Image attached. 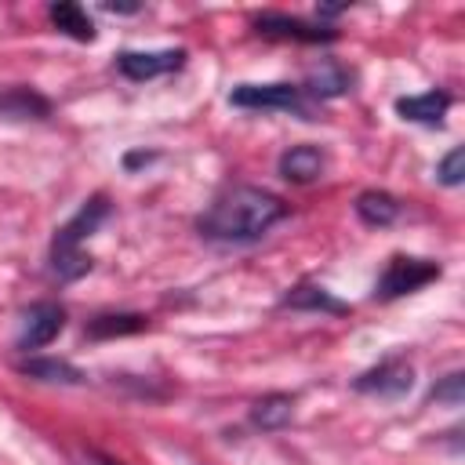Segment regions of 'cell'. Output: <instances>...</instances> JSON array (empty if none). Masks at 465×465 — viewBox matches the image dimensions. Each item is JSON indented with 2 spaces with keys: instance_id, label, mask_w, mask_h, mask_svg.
<instances>
[{
  "instance_id": "2e32d148",
  "label": "cell",
  "mask_w": 465,
  "mask_h": 465,
  "mask_svg": "<svg viewBox=\"0 0 465 465\" xmlns=\"http://www.w3.org/2000/svg\"><path fill=\"white\" fill-rule=\"evenodd\" d=\"M283 305L287 309H320V312H349L345 302H338L327 287L320 283H298L291 287V294H283Z\"/></svg>"
},
{
  "instance_id": "7c38bea8",
  "label": "cell",
  "mask_w": 465,
  "mask_h": 465,
  "mask_svg": "<svg viewBox=\"0 0 465 465\" xmlns=\"http://www.w3.org/2000/svg\"><path fill=\"white\" fill-rule=\"evenodd\" d=\"M291 418H294V396H287V392H269V396L254 400V407H251V421L262 432H276Z\"/></svg>"
},
{
  "instance_id": "603a6c76",
  "label": "cell",
  "mask_w": 465,
  "mask_h": 465,
  "mask_svg": "<svg viewBox=\"0 0 465 465\" xmlns=\"http://www.w3.org/2000/svg\"><path fill=\"white\" fill-rule=\"evenodd\" d=\"M153 160V153H131L127 160H124V167H134V163H149Z\"/></svg>"
},
{
  "instance_id": "8fae6325",
  "label": "cell",
  "mask_w": 465,
  "mask_h": 465,
  "mask_svg": "<svg viewBox=\"0 0 465 465\" xmlns=\"http://www.w3.org/2000/svg\"><path fill=\"white\" fill-rule=\"evenodd\" d=\"M280 174L287 182H298V185L316 182L323 174V153L316 145H294L280 156Z\"/></svg>"
},
{
  "instance_id": "ffe728a7",
  "label": "cell",
  "mask_w": 465,
  "mask_h": 465,
  "mask_svg": "<svg viewBox=\"0 0 465 465\" xmlns=\"http://www.w3.org/2000/svg\"><path fill=\"white\" fill-rule=\"evenodd\" d=\"M436 403H450V407H461V400H465V374L461 371H454V374H447L440 385H432V392H429Z\"/></svg>"
},
{
  "instance_id": "277c9868",
  "label": "cell",
  "mask_w": 465,
  "mask_h": 465,
  "mask_svg": "<svg viewBox=\"0 0 465 465\" xmlns=\"http://www.w3.org/2000/svg\"><path fill=\"white\" fill-rule=\"evenodd\" d=\"M411 385H414V367L407 360H400V356L381 360L378 367L363 371L352 381L356 392H367V396H378V400H400V396L411 392Z\"/></svg>"
},
{
  "instance_id": "3957f363",
  "label": "cell",
  "mask_w": 465,
  "mask_h": 465,
  "mask_svg": "<svg viewBox=\"0 0 465 465\" xmlns=\"http://www.w3.org/2000/svg\"><path fill=\"white\" fill-rule=\"evenodd\" d=\"M440 272H443V269H440L436 262H429V258H407V254H396V258H389L385 272L378 276V283H374V298L392 302V298H400V294H411V291H418V287L440 280Z\"/></svg>"
},
{
  "instance_id": "ac0fdd59",
  "label": "cell",
  "mask_w": 465,
  "mask_h": 465,
  "mask_svg": "<svg viewBox=\"0 0 465 465\" xmlns=\"http://www.w3.org/2000/svg\"><path fill=\"white\" fill-rule=\"evenodd\" d=\"M149 323L142 312H109V316H94L87 323V338H120V334H138Z\"/></svg>"
},
{
  "instance_id": "4fadbf2b",
  "label": "cell",
  "mask_w": 465,
  "mask_h": 465,
  "mask_svg": "<svg viewBox=\"0 0 465 465\" xmlns=\"http://www.w3.org/2000/svg\"><path fill=\"white\" fill-rule=\"evenodd\" d=\"M47 18L65 33V36H73V40H94V22H91V15L80 7V4H73V0H58V4H51L47 7Z\"/></svg>"
},
{
  "instance_id": "e0dca14e",
  "label": "cell",
  "mask_w": 465,
  "mask_h": 465,
  "mask_svg": "<svg viewBox=\"0 0 465 465\" xmlns=\"http://www.w3.org/2000/svg\"><path fill=\"white\" fill-rule=\"evenodd\" d=\"M18 371L29 374V378H36V381H62V385L84 381V371H80V367H73L69 360H51V356H44V360H25V363H18Z\"/></svg>"
},
{
  "instance_id": "5b68a950",
  "label": "cell",
  "mask_w": 465,
  "mask_h": 465,
  "mask_svg": "<svg viewBox=\"0 0 465 465\" xmlns=\"http://www.w3.org/2000/svg\"><path fill=\"white\" fill-rule=\"evenodd\" d=\"M229 102L236 109H294V113H305L302 87H294V84H240V87L229 91Z\"/></svg>"
},
{
  "instance_id": "7402d4cb",
  "label": "cell",
  "mask_w": 465,
  "mask_h": 465,
  "mask_svg": "<svg viewBox=\"0 0 465 465\" xmlns=\"http://www.w3.org/2000/svg\"><path fill=\"white\" fill-rule=\"evenodd\" d=\"M316 11H320V15H323V18H334V15H341V11H345V7H341V4H320V7H316Z\"/></svg>"
},
{
  "instance_id": "44dd1931",
  "label": "cell",
  "mask_w": 465,
  "mask_h": 465,
  "mask_svg": "<svg viewBox=\"0 0 465 465\" xmlns=\"http://www.w3.org/2000/svg\"><path fill=\"white\" fill-rule=\"evenodd\" d=\"M105 11H116V15H134L138 4H105Z\"/></svg>"
},
{
  "instance_id": "9a60e30c",
  "label": "cell",
  "mask_w": 465,
  "mask_h": 465,
  "mask_svg": "<svg viewBox=\"0 0 465 465\" xmlns=\"http://www.w3.org/2000/svg\"><path fill=\"white\" fill-rule=\"evenodd\" d=\"M349 84H352V76H349L338 62H320V65L309 73L305 91H309L312 98H338V94L349 91Z\"/></svg>"
},
{
  "instance_id": "d6986e66",
  "label": "cell",
  "mask_w": 465,
  "mask_h": 465,
  "mask_svg": "<svg viewBox=\"0 0 465 465\" xmlns=\"http://www.w3.org/2000/svg\"><path fill=\"white\" fill-rule=\"evenodd\" d=\"M436 182L440 185H461L465 182V149L461 145H454L440 163H436Z\"/></svg>"
},
{
  "instance_id": "5bb4252c",
  "label": "cell",
  "mask_w": 465,
  "mask_h": 465,
  "mask_svg": "<svg viewBox=\"0 0 465 465\" xmlns=\"http://www.w3.org/2000/svg\"><path fill=\"white\" fill-rule=\"evenodd\" d=\"M356 214L367 225H392L400 218V200L385 189H367V193L356 196Z\"/></svg>"
},
{
  "instance_id": "30bf717a",
  "label": "cell",
  "mask_w": 465,
  "mask_h": 465,
  "mask_svg": "<svg viewBox=\"0 0 465 465\" xmlns=\"http://www.w3.org/2000/svg\"><path fill=\"white\" fill-rule=\"evenodd\" d=\"M51 113V102L36 94L33 87H7L0 91V116L4 120H44Z\"/></svg>"
},
{
  "instance_id": "6da1fadb",
  "label": "cell",
  "mask_w": 465,
  "mask_h": 465,
  "mask_svg": "<svg viewBox=\"0 0 465 465\" xmlns=\"http://www.w3.org/2000/svg\"><path fill=\"white\" fill-rule=\"evenodd\" d=\"M280 218H287V203L276 193L258 185H232L196 218V229L218 243H247L265 236Z\"/></svg>"
},
{
  "instance_id": "9c48e42d",
  "label": "cell",
  "mask_w": 465,
  "mask_h": 465,
  "mask_svg": "<svg viewBox=\"0 0 465 465\" xmlns=\"http://www.w3.org/2000/svg\"><path fill=\"white\" fill-rule=\"evenodd\" d=\"M450 109V94L447 91H425V94H407V98H396V113L403 120H414V124H440Z\"/></svg>"
},
{
  "instance_id": "8992f818",
  "label": "cell",
  "mask_w": 465,
  "mask_h": 465,
  "mask_svg": "<svg viewBox=\"0 0 465 465\" xmlns=\"http://www.w3.org/2000/svg\"><path fill=\"white\" fill-rule=\"evenodd\" d=\"M65 327V309L54 305V302H36L25 309L22 316V331H18V349L29 352V349H44L51 345Z\"/></svg>"
},
{
  "instance_id": "52a82bcc",
  "label": "cell",
  "mask_w": 465,
  "mask_h": 465,
  "mask_svg": "<svg viewBox=\"0 0 465 465\" xmlns=\"http://www.w3.org/2000/svg\"><path fill=\"white\" fill-rule=\"evenodd\" d=\"M182 62H185L182 47H167V51H120L116 54V69L127 80H153V76H163V73L178 69Z\"/></svg>"
},
{
  "instance_id": "7a4b0ae2",
  "label": "cell",
  "mask_w": 465,
  "mask_h": 465,
  "mask_svg": "<svg viewBox=\"0 0 465 465\" xmlns=\"http://www.w3.org/2000/svg\"><path fill=\"white\" fill-rule=\"evenodd\" d=\"M105 214H109V200H105V193H94V196L54 232V240H51V269H54L58 280H76V276H84V272L91 269V254H84L80 243L105 222Z\"/></svg>"
},
{
  "instance_id": "ba28073f",
  "label": "cell",
  "mask_w": 465,
  "mask_h": 465,
  "mask_svg": "<svg viewBox=\"0 0 465 465\" xmlns=\"http://www.w3.org/2000/svg\"><path fill=\"white\" fill-rule=\"evenodd\" d=\"M254 29L265 33V36H283V40H302V44H327V40L338 36L327 25H309L302 18H287V15H276V11L258 15L254 18Z\"/></svg>"
}]
</instances>
